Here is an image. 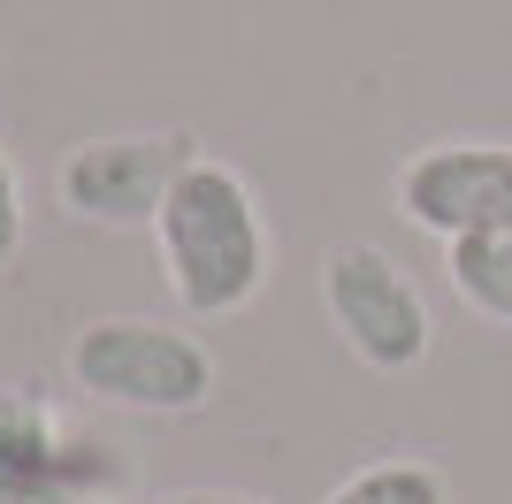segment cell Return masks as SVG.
<instances>
[{"instance_id":"obj_1","label":"cell","mask_w":512,"mask_h":504,"mask_svg":"<svg viewBox=\"0 0 512 504\" xmlns=\"http://www.w3.org/2000/svg\"><path fill=\"white\" fill-rule=\"evenodd\" d=\"M153 237H161V268H169V291L184 298V314H245L268 283V222H260L253 184L230 161L199 153L176 176Z\"/></svg>"},{"instance_id":"obj_2","label":"cell","mask_w":512,"mask_h":504,"mask_svg":"<svg viewBox=\"0 0 512 504\" xmlns=\"http://www.w3.org/2000/svg\"><path fill=\"white\" fill-rule=\"evenodd\" d=\"M69 382L123 413H199L214 390V359L199 336L161 321H92L69 344Z\"/></svg>"},{"instance_id":"obj_3","label":"cell","mask_w":512,"mask_h":504,"mask_svg":"<svg viewBox=\"0 0 512 504\" xmlns=\"http://www.w3.org/2000/svg\"><path fill=\"white\" fill-rule=\"evenodd\" d=\"M398 207L428 237H512V146L497 138H451L421 146L398 168Z\"/></svg>"},{"instance_id":"obj_4","label":"cell","mask_w":512,"mask_h":504,"mask_svg":"<svg viewBox=\"0 0 512 504\" xmlns=\"http://www.w3.org/2000/svg\"><path fill=\"white\" fill-rule=\"evenodd\" d=\"M321 298H329V321L344 329V344L383 367V375H406L428 359V306L413 291V275L375 245H337L329 268H321Z\"/></svg>"},{"instance_id":"obj_5","label":"cell","mask_w":512,"mask_h":504,"mask_svg":"<svg viewBox=\"0 0 512 504\" xmlns=\"http://www.w3.org/2000/svg\"><path fill=\"white\" fill-rule=\"evenodd\" d=\"M192 138H92V146L62 153L54 184H62V207H77L85 222L107 230H153L161 207H169L176 176L192 168Z\"/></svg>"},{"instance_id":"obj_6","label":"cell","mask_w":512,"mask_h":504,"mask_svg":"<svg viewBox=\"0 0 512 504\" xmlns=\"http://www.w3.org/2000/svg\"><path fill=\"white\" fill-rule=\"evenodd\" d=\"M0 474H62V482L92 489V497H115L123 489V466L107 459V443H77L54 420V405L31 398V390H0Z\"/></svg>"},{"instance_id":"obj_7","label":"cell","mask_w":512,"mask_h":504,"mask_svg":"<svg viewBox=\"0 0 512 504\" xmlns=\"http://www.w3.org/2000/svg\"><path fill=\"white\" fill-rule=\"evenodd\" d=\"M444 268H451V291L467 298L474 314L512 329V237H451Z\"/></svg>"},{"instance_id":"obj_8","label":"cell","mask_w":512,"mask_h":504,"mask_svg":"<svg viewBox=\"0 0 512 504\" xmlns=\"http://www.w3.org/2000/svg\"><path fill=\"white\" fill-rule=\"evenodd\" d=\"M321 504H451V482L428 459H375L352 482H337Z\"/></svg>"},{"instance_id":"obj_9","label":"cell","mask_w":512,"mask_h":504,"mask_svg":"<svg viewBox=\"0 0 512 504\" xmlns=\"http://www.w3.org/2000/svg\"><path fill=\"white\" fill-rule=\"evenodd\" d=\"M0 504H107V497L62 482V474H0Z\"/></svg>"},{"instance_id":"obj_10","label":"cell","mask_w":512,"mask_h":504,"mask_svg":"<svg viewBox=\"0 0 512 504\" xmlns=\"http://www.w3.org/2000/svg\"><path fill=\"white\" fill-rule=\"evenodd\" d=\"M23 252V191H16V168L0 153V268Z\"/></svg>"},{"instance_id":"obj_11","label":"cell","mask_w":512,"mask_h":504,"mask_svg":"<svg viewBox=\"0 0 512 504\" xmlns=\"http://www.w3.org/2000/svg\"><path fill=\"white\" fill-rule=\"evenodd\" d=\"M161 504H260V497H222V489H184V497H161Z\"/></svg>"}]
</instances>
